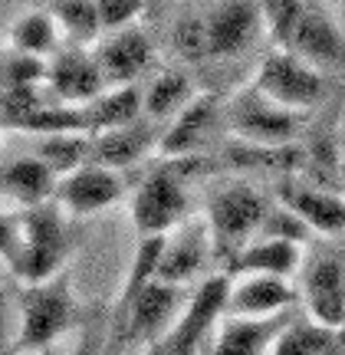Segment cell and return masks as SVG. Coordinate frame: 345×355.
Returning a JSON list of instances; mask_svg holds the SVG:
<instances>
[{
    "instance_id": "1",
    "label": "cell",
    "mask_w": 345,
    "mask_h": 355,
    "mask_svg": "<svg viewBox=\"0 0 345 355\" xmlns=\"http://www.w3.org/2000/svg\"><path fill=\"white\" fill-rule=\"evenodd\" d=\"M66 260V227L60 207L37 204L17 214V250L10 257V270L30 283L56 277Z\"/></svg>"
},
{
    "instance_id": "2",
    "label": "cell",
    "mask_w": 345,
    "mask_h": 355,
    "mask_svg": "<svg viewBox=\"0 0 345 355\" xmlns=\"http://www.w3.org/2000/svg\"><path fill=\"white\" fill-rule=\"evenodd\" d=\"M76 319L73 290L63 273L30 283L20 293V332L13 339V352H46L53 339H60Z\"/></svg>"
},
{
    "instance_id": "3",
    "label": "cell",
    "mask_w": 345,
    "mask_h": 355,
    "mask_svg": "<svg viewBox=\"0 0 345 355\" xmlns=\"http://www.w3.org/2000/svg\"><path fill=\"white\" fill-rule=\"evenodd\" d=\"M250 89L286 112H306L329 96V76L303 63L290 50H273L260 63Z\"/></svg>"
},
{
    "instance_id": "4",
    "label": "cell",
    "mask_w": 345,
    "mask_h": 355,
    "mask_svg": "<svg viewBox=\"0 0 345 355\" xmlns=\"http://www.w3.org/2000/svg\"><path fill=\"white\" fill-rule=\"evenodd\" d=\"M188 168H178L175 158L141 178L132 198V224L141 237H165L188 217V194H184Z\"/></svg>"
},
{
    "instance_id": "5",
    "label": "cell",
    "mask_w": 345,
    "mask_h": 355,
    "mask_svg": "<svg viewBox=\"0 0 345 355\" xmlns=\"http://www.w3.org/2000/svg\"><path fill=\"white\" fill-rule=\"evenodd\" d=\"M230 279L233 277H227V273L207 277L197 286V293L191 296V303L184 306V313H178V319L152 343L148 355H197L201 352V345L207 343L211 329L224 316Z\"/></svg>"
},
{
    "instance_id": "6",
    "label": "cell",
    "mask_w": 345,
    "mask_h": 355,
    "mask_svg": "<svg viewBox=\"0 0 345 355\" xmlns=\"http://www.w3.org/2000/svg\"><path fill=\"white\" fill-rule=\"evenodd\" d=\"M269 201L250 184H230L218 191L207 204V237L220 247V254L233 257L243 243H250L260 234V224L267 217Z\"/></svg>"
},
{
    "instance_id": "7",
    "label": "cell",
    "mask_w": 345,
    "mask_h": 355,
    "mask_svg": "<svg viewBox=\"0 0 345 355\" xmlns=\"http://www.w3.org/2000/svg\"><path fill=\"white\" fill-rule=\"evenodd\" d=\"M184 306V286L158 283L152 279L145 290L135 296V303L125 309V316L112 326V336L118 345H152L161 332L178 319Z\"/></svg>"
},
{
    "instance_id": "8",
    "label": "cell",
    "mask_w": 345,
    "mask_h": 355,
    "mask_svg": "<svg viewBox=\"0 0 345 355\" xmlns=\"http://www.w3.org/2000/svg\"><path fill=\"white\" fill-rule=\"evenodd\" d=\"M122 194H125L122 175L112 168L92 165V162L56 178V184H53V201L69 217H89L96 211H105L109 204L122 201Z\"/></svg>"
},
{
    "instance_id": "9",
    "label": "cell",
    "mask_w": 345,
    "mask_h": 355,
    "mask_svg": "<svg viewBox=\"0 0 345 355\" xmlns=\"http://www.w3.org/2000/svg\"><path fill=\"white\" fill-rule=\"evenodd\" d=\"M230 132L247 145H290L299 132V115L267 102L254 89H243L230 109Z\"/></svg>"
},
{
    "instance_id": "10",
    "label": "cell",
    "mask_w": 345,
    "mask_h": 355,
    "mask_svg": "<svg viewBox=\"0 0 345 355\" xmlns=\"http://www.w3.org/2000/svg\"><path fill=\"white\" fill-rule=\"evenodd\" d=\"M303 296L312 322L342 332L345 322V273L339 250H322L303 270Z\"/></svg>"
},
{
    "instance_id": "11",
    "label": "cell",
    "mask_w": 345,
    "mask_h": 355,
    "mask_svg": "<svg viewBox=\"0 0 345 355\" xmlns=\"http://www.w3.org/2000/svg\"><path fill=\"white\" fill-rule=\"evenodd\" d=\"M283 50H290L293 56H299L303 63H309L319 73H335L345 60V40L339 24L326 10L303 7V13L296 17Z\"/></svg>"
},
{
    "instance_id": "12",
    "label": "cell",
    "mask_w": 345,
    "mask_h": 355,
    "mask_svg": "<svg viewBox=\"0 0 345 355\" xmlns=\"http://www.w3.org/2000/svg\"><path fill=\"white\" fill-rule=\"evenodd\" d=\"M276 198H280V207H286L290 214L299 217L312 234H322V237H339L342 234L345 207L335 191L309 188V184H299L296 178H283L280 188H276Z\"/></svg>"
},
{
    "instance_id": "13",
    "label": "cell",
    "mask_w": 345,
    "mask_h": 355,
    "mask_svg": "<svg viewBox=\"0 0 345 355\" xmlns=\"http://www.w3.org/2000/svg\"><path fill=\"white\" fill-rule=\"evenodd\" d=\"M260 24L263 17L254 0H220L211 17H204L207 56H233L247 50L260 33Z\"/></svg>"
},
{
    "instance_id": "14",
    "label": "cell",
    "mask_w": 345,
    "mask_h": 355,
    "mask_svg": "<svg viewBox=\"0 0 345 355\" xmlns=\"http://www.w3.org/2000/svg\"><path fill=\"white\" fill-rule=\"evenodd\" d=\"M290 316H293L290 309L276 316H220L211 349L214 355H267Z\"/></svg>"
},
{
    "instance_id": "15",
    "label": "cell",
    "mask_w": 345,
    "mask_h": 355,
    "mask_svg": "<svg viewBox=\"0 0 345 355\" xmlns=\"http://www.w3.org/2000/svg\"><path fill=\"white\" fill-rule=\"evenodd\" d=\"M46 86L53 96L66 105H79V102H96L103 96V73L92 56L82 50L60 53L50 66H46Z\"/></svg>"
},
{
    "instance_id": "16",
    "label": "cell",
    "mask_w": 345,
    "mask_h": 355,
    "mask_svg": "<svg viewBox=\"0 0 345 355\" xmlns=\"http://www.w3.org/2000/svg\"><path fill=\"white\" fill-rule=\"evenodd\" d=\"M296 290L280 277H240L230 279L224 316H276L286 313Z\"/></svg>"
},
{
    "instance_id": "17",
    "label": "cell",
    "mask_w": 345,
    "mask_h": 355,
    "mask_svg": "<svg viewBox=\"0 0 345 355\" xmlns=\"http://www.w3.org/2000/svg\"><path fill=\"white\" fill-rule=\"evenodd\" d=\"M299 266V247L273 237H254L227 260V277H293Z\"/></svg>"
},
{
    "instance_id": "18",
    "label": "cell",
    "mask_w": 345,
    "mask_h": 355,
    "mask_svg": "<svg viewBox=\"0 0 345 355\" xmlns=\"http://www.w3.org/2000/svg\"><path fill=\"white\" fill-rule=\"evenodd\" d=\"M207 243H211V237H207L204 224L184 227L175 241L165 237V247H161V257H158V266H154V279L171 283V286L191 283L207 260Z\"/></svg>"
},
{
    "instance_id": "19",
    "label": "cell",
    "mask_w": 345,
    "mask_h": 355,
    "mask_svg": "<svg viewBox=\"0 0 345 355\" xmlns=\"http://www.w3.org/2000/svg\"><path fill=\"white\" fill-rule=\"evenodd\" d=\"M154 135L148 125H122V128H105V132H96L89 139V162L92 165H103V168H128L141 162L145 155L152 152Z\"/></svg>"
},
{
    "instance_id": "20",
    "label": "cell",
    "mask_w": 345,
    "mask_h": 355,
    "mask_svg": "<svg viewBox=\"0 0 345 355\" xmlns=\"http://www.w3.org/2000/svg\"><path fill=\"white\" fill-rule=\"evenodd\" d=\"M99 73H103V83H115V86H128L132 79L139 76L145 66L152 63V43L141 30H122L118 37H112L105 43L99 56H92Z\"/></svg>"
},
{
    "instance_id": "21",
    "label": "cell",
    "mask_w": 345,
    "mask_h": 355,
    "mask_svg": "<svg viewBox=\"0 0 345 355\" xmlns=\"http://www.w3.org/2000/svg\"><path fill=\"white\" fill-rule=\"evenodd\" d=\"M175 115H178L175 125L168 128L165 139L158 141V148H161L165 158H184V155H191L204 141V132L211 128L214 115H218V99L211 92L191 96Z\"/></svg>"
},
{
    "instance_id": "22",
    "label": "cell",
    "mask_w": 345,
    "mask_h": 355,
    "mask_svg": "<svg viewBox=\"0 0 345 355\" xmlns=\"http://www.w3.org/2000/svg\"><path fill=\"white\" fill-rule=\"evenodd\" d=\"M53 184H56V175L39 162L37 155H26V158H17L10 165H0V194L13 198L24 207L46 204L53 198Z\"/></svg>"
},
{
    "instance_id": "23",
    "label": "cell",
    "mask_w": 345,
    "mask_h": 355,
    "mask_svg": "<svg viewBox=\"0 0 345 355\" xmlns=\"http://www.w3.org/2000/svg\"><path fill=\"white\" fill-rule=\"evenodd\" d=\"M339 336L342 332L326 329L309 316H290L267 355H339Z\"/></svg>"
},
{
    "instance_id": "24",
    "label": "cell",
    "mask_w": 345,
    "mask_h": 355,
    "mask_svg": "<svg viewBox=\"0 0 345 355\" xmlns=\"http://www.w3.org/2000/svg\"><path fill=\"white\" fill-rule=\"evenodd\" d=\"M227 162L237 168H267V171H283L286 178H293L296 171H303L309 155L296 141H290V145H247V141H237V145L227 148Z\"/></svg>"
},
{
    "instance_id": "25",
    "label": "cell",
    "mask_w": 345,
    "mask_h": 355,
    "mask_svg": "<svg viewBox=\"0 0 345 355\" xmlns=\"http://www.w3.org/2000/svg\"><path fill=\"white\" fill-rule=\"evenodd\" d=\"M56 40H60V30L53 24V17L46 10H33V13H24L10 30V43L13 50L20 56H50L56 50Z\"/></svg>"
},
{
    "instance_id": "26",
    "label": "cell",
    "mask_w": 345,
    "mask_h": 355,
    "mask_svg": "<svg viewBox=\"0 0 345 355\" xmlns=\"http://www.w3.org/2000/svg\"><path fill=\"white\" fill-rule=\"evenodd\" d=\"M141 112V92L135 86H118L112 89L109 96H99L96 105L89 109L92 119V135L96 132H105V128H122L139 122Z\"/></svg>"
},
{
    "instance_id": "27",
    "label": "cell",
    "mask_w": 345,
    "mask_h": 355,
    "mask_svg": "<svg viewBox=\"0 0 345 355\" xmlns=\"http://www.w3.org/2000/svg\"><path fill=\"white\" fill-rule=\"evenodd\" d=\"M89 139L92 135H46L39 141L37 158L56 178H63L76 168L89 165Z\"/></svg>"
},
{
    "instance_id": "28",
    "label": "cell",
    "mask_w": 345,
    "mask_h": 355,
    "mask_svg": "<svg viewBox=\"0 0 345 355\" xmlns=\"http://www.w3.org/2000/svg\"><path fill=\"white\" fill-rule=\"evenodd\" d=\"M53 24L76 43H89L99 33V13L96 0H53Z\"/></svg>"
},
{
    "instance_id": "29",
    "label": "cell",
    "mask_w": 345,
    "mask_h": 355,
    "mask_svg": "<svg viewBox=\"0 0 345 355\" xmlns=\"http://www.w3.org/2000/svg\"><path fill=\"white\" fill-rule=\"evenodd\" d=\"M191 99V79L184 73H165L158 76L148 86V92L141 96V109L152 115V119H165V115H175Z\"/></svg>"
},
{
    "instance_id": "30",
    "label": "cell",
    "mask_w": 345,
    "mask_h": 355,
    "mask_svg": "<svg viewBox=\"0 0 345 355\" xmlns=\"http://www.w3.org/2000/svg\"><path fill=\"white\" fill-rule=\"evenodd\" d=\"M256 237H273V241H286V243H306L312 237V230L299 220L296 214H290L286 207H267V217H263V224H260V234Z\"/></svg>"
},
{
    "instance_id": "31",
    "label": "cell",
    "mask_w": 345,
    "mask_h": 355,
    "mask_svg": "<svg viewBox=\"0 0 345 355\" xmlns=\"http://www.w3.org/2000/svg\"><path fill=\"white\" fill-rule=\"evenodd\" d=\"M256 7H260V17L273 26V40L280 43V50L286 46V37H290V30H293L296 17L303 13V0H254Z\"/></svg>"
},
{
    "instance_id": "32",
    "label": "cell",
    "mask_w": 345,
    "mask_h": 355,
    "mask_svg": "<svg viewBox=\"0 0 345 355\" xmlns=\"http://www.w3.org/2000/svg\"><path fill=\"white\" fill-rule=\"evenodd\" d=\"M175 50L188 60H204L207 56V33L201 17H184L175 26Z\"/></svg>"
},
{
    "instance_id": "33",
    "label": "cell",
    "mask_w": 345,
    "mask_h": 355,
    "mask_svg": "<svg viewBox=\"0 0 345 355\" xmlns=\"http://www.w3.org/2000/svg\"><path fill=\"white\" fill-rule=\"evenodd\" d=\"M145 0H96L99 13V30H125L141 13Z\"/></svg>"
},
{
    "instance_id": "34",
    "label": "cell",
    "mask_w": 345,
    "mask_h": 355,
    "mask_svg": "<svg viewBox=\"0 0 345 355\" xmlns=\"http://www.w3.org/2000/svg\"><path fill=\"white\" fill-rule=\"evenodd\" d=\"M46 83V63L37 56H10L7 63V86H37Z\"/></svg>"
},
{
    "instance_id": "35",
    "label": "cell",
    "mask_w": 345,
    "mask_h": 355,
    "mask_svg": "<svg viewBox=\"0 0 345 355\" xmlns=\"http://www.w3.org/2000/svg\"><path fill=\"white\" fill-rule=\"evenodd\" d=\"M13 250H17V214L0 211V257L10 263Z\"/></svg>"
},
{
    "instance_id": "36",
    "label": "cell",
    "mask_w": 345,
    "mask_h": 355,
    "mask_svg": "<svg viewBox=\"0 0 345 355\" xmlns=\"http://www.w3.org/2000/svg\"><path fill=\"white\" fill-rule=\"evenodd\" d=\"M99 349H103V332H99V326H92V329L82 336V343L76 345L73 355H99Z\"/></svg>"
},
{
    "instance_id": "37",
    "label": "cell",
    "mask_w": 345,
    "mask_h": 355,
    "mask_svg": "<svg viewBox=\"0 0 345 355\" xmlns=\"http://www.w3.org/2000/svg\"><path fill=\"white\" fill-rule=\"evenodd\" d=\"M197 355H214V349H211V339H207V343L201 345V352H197Z\"/></svg>"
},
{
    "instance_id": "38",
    "label": "cell",
    "mask_w": 345,
    "mask_h": 355,
    "mask_svg": "<svg viewBox=\"0 0 345 355\" xmlns=\"http://www.w3.org/2000/svg\"><path fill=\"white\" fill-rule=\"evenodd\" d=\"M10 355H46V352H10Z\"/></svg>"
}]
</instances>
